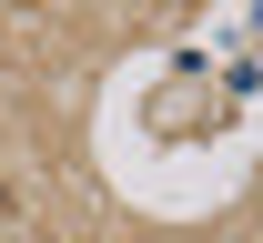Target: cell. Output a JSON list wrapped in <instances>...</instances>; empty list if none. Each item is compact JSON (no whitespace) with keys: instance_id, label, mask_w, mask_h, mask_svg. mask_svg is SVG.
<instances>
[{"instance_id":"6da1fadb","label":"cell","mask_w":263,"mask_h":243,"mask_svg":"<svg viewBox=\"0 0 263 243\" xmlns=\"http://www.w3.org/2000/svg\"><path fill=\"white\" fill-rule=\"evenodd\" d=\"M10 213H21V193H10V182H0V223H10Z\"/></svg>"}]
</instances>
